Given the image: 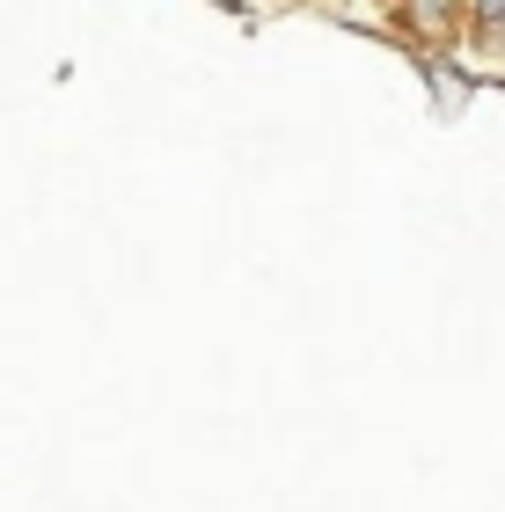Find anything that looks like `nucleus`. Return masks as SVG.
<instances>
[{
  "mask_svg": "<svg viewBox=\"0 0 505 512\" xmlns=\"http://www.w3.org/2000/svg\"><path fill=\"white\" fill-rule=\"evenodd\" d=\"M469 8H476V22H484L491 37H505V0H469Z\"/></svg>",
  "mask_w": 505,
  "mask_h": 512,
  "instance_id": "1",
  "label": "nucleus"
},
{
  "mask_svg": "<svg viewBox=\"0 0 505 512\" xmlns=\"http://www.w3.org/2000/svg\"><path fill=\"white\" fill-rule=\"evenodd\" d=\"M418 15H425V22H447V15H454V0H418Z\"/></svg>",
  "mask_w": 505,
  "mask_h": 512,
  "instance_id": "2",
  "label": "nucleus"
}]
</instances>
